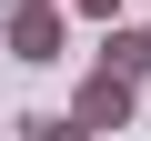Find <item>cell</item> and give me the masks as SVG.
<instances>
[{
  "mask_svg": "<svg viewBox=\"0 0 151 141\" xmlns=\"http://www.w3.org/2000/svg\"><path fill=\"white\" fill-rule=\"evenodd\" d=\"M60 30H70L60 0H20V10H0V50H10L20 70H50V60H60Z\"/></svg>",
  "mask_w": 151,
  "mask_h": 141,
  "instance_id": "obj_1",
  "label": "cell"
},
{
  "mask_svg": "<svg viewBox=\"0 0 151 141\" xmlns=\"http://www.w3.org/2000/svg\"><path fill=\"white\" fill-rule=\"evenodd\" d=\"M131 111H141V81H131V70H111V60H91L81 91H70V121H81V131H121Z\"/></svg>",
  "mask_w": 151,
  "mask_h": 141,
  "instance_id": "obj_2",
  "label": "cell"
},
{
  "mask_svg": "<svg viewBox=\"0 0 151 141\" xmlns=\"http://www.w3.org/2000/svg\"><path fill=\"white\" fill-rule=\"evenodd\" d=\"M101 60L141 81V70H151V20H131V30H111V40H101Z\"/></svg>",
  "mask_w": 151,
  "mask_h": 141,
  "instance_id": "obj_3",
  "label": "cell"
},
{
  "mask_svg": "<svg viewBox=\"0 0 151 141\" xmlns=\"http://www.w3.org/2000/svg\"><path fill=\"white\" fill-rule=\"evenodd\" d=\"M20 141H91V131H81V121H70V111H50V121H30Z\"/></svg>",
  "mask_w": 151,
  "mask_h": 141,
  "instance_id": "obj_4",
  "label": "cell"
},
{
  "mask_svg": "<svg viewBox=\"0 0 151 141\" xmlns=\"http://www.w3.org/2000/svg\"><path fill=\"white\" fill-rule=\"evenodd\" d=\"M60 10H81V20H111V10H121V0H60Z\"/></svg>",
  "mask_w": 151,
  "mask_h": 141,
  "instance_id": "obj_5",
  "label": "cell"
},
{
  "mask_svg": "<svg viewBox=\"0 0 151 141\" xmlns=\"http://www.w3.org/2000/svg\"><path fill=\"white\" fill-rule=\"evenodd\" d=\"M141 10H151V0H141Z\"/></svg>",
  "mask_w": 151,
  "mask_h": 141,
  "instance_id": "obj_6",
  "label": "cell"
},
{
  "mask_svg": "<svg viewBox=\"0 0 151 141\" xmlns=\"http://www.w3.org/2000/svg\"><path fill=\"white\" fill-rule=\"evenodd\" d=\"M0 141H10V131H0Z\"/></svg>",
  "mask_w": 151,
  "mask_h": 141,
  "instance_id": "obj_7",
  "label": "cell"
}]
</instances>
